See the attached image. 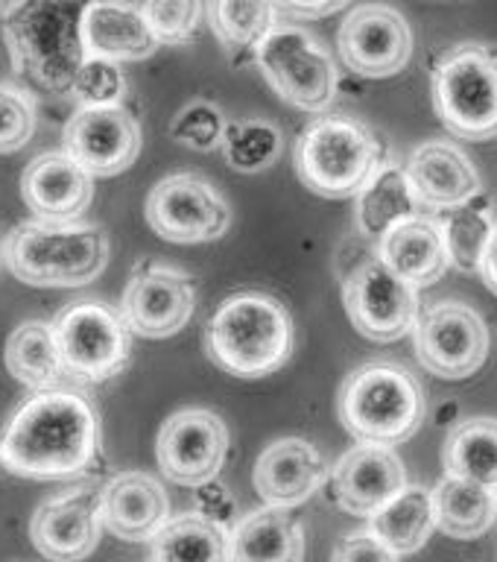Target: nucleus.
Here are the masks:
<instances>
[{"mask_svg":"<svg viewBox=\"0 0 497 562\" xmlns=\"http://www.w3.org/2000/svg\"><path fill=\"white\" fill-rule=\"evenodd\" d=\"M226 114L217 103L208 100H193L176 114L170 123V138L182 147H191L196 153H211V149L223 147L226 138Z\"/></svg>","mask_w":497,"mask_h":562,"instance_id":"obj_35","label":"nucleus"},{"mask_svg":"<svg viewBox=\"0 0 497 562\" xmlns=\"http://www.w3.org/2000/svg\"><path fill=\"white\" fill-rule=\"evenodd\" d=\"M103 527L123 542H153L170 521V498L161 481L147 472H121L100 492Z\"/></svg>","mask_w":497,"mask_h":562,"instance_id":"obj_23","label":"nucleus"},{"mask_svg":"<svg viewBox=\"0 0 497 562\" xmlns=\"http://www.w3.org/2000/svg\"><path fill=\"white\" fill-rule=\"evenodd\" d=\"M3 363L9 375L30 393L59 390L61 381H68L53 323H44V319H24L9 334L3 346Z\"/></svg>","mask_w":497,"mask_h":562,"instance_id":"obj_27","label":"nucleus"},{"mask_svg":"<svg viewBox=\"0 0 497 562\" xmlns=\"http://www.w3.org/2000/svg\"><path fill=\"white\" fill-rule=\"evenodd\" d=\"M337 47L346 68L358 77L386 79L402 74L413 56V33L407 18L386 3L354 7L340 24Z\"/></svg>","mask_w":497,"mask_h":562,"instance_id":"obj_16","label":"nucleus"},{"mask_svg":"<svg viewBox=\"0 0 497 562\" xmlns=\"http://www.w3.org/2000/svg\"><path fill=\"white\" fill-rule=\"evenodd\" d=\"M149 562H231V533L191 509L153 536Z\"/></svg>","mask_w":497,"mask_h":562,"instance_id":"obj_31","label":"nucleus"},{"mask_svg":"<svg viewBox=\"0 0 497 562\" xmlns=\"http://www.w3.org/2000/svg\"><path fill=\"white\" fill-rule=\"evenodd\" d=\"M100 439V413L86 393H33L0 428V465L26 481L91 477L103 460Z\"/></svg>","mask_w":497,"mask_h":562,"instance_id":"obj_1","label":"nucleus"},{"mask_svg":"<svg viewBox=\"0 0 497 562\" xmlns=\"http://www.w3.org/2000/svg\"><path fill=\"white\" fill-rule=\"evenodd\" d=\"M305 530L281 507H261L231 530V562H302Z\"/></svg>","mask_w":497,"mask_h":562,"instance_id":"obj_26","label":"nucleus"},{"mask_svg":"<svg viewBox=\"0 0 497 562\" xmlns=\"http://www.w3.org/2000/svg\"><path fill=\"white\" fill-rule=\"evenodd\" d=\"M0 261H3V240H0Z\"/></svg>","mask_w":497,"mask_h":562,"instance_id":"obj_44","label":"nucleus"},{"mask_svg":"<svg viewBox=\"0 0 497 562\" xmlns=\"http://www.w3.org/2000/svg\"><path fill=\"white\" fill-rule=\"evenodd\" d=\"M228 457V428L208 407H184L167 416L156 439L158 469L170 483L196 490L217 481Z\"/></svg>","mask_w":497,"mask_h":562,"instance_id":"obj_13","label":"nucleus"},{"mask_svg":"<svg viewBox=\"0 0 497 562\" xmlns=\"http://www.w3.org/2000/svg\"><path fill=\"white\" fill-rule=\"evenodd\" d=\"M445 474L497 490V419L472 416L451 425L442 448Z\"/></svg>","mask_w":497,"mask_h":562,"instance_id":"obj_32","label":"nucleus"},{"mask_svg":"<svg viewBox=\"0 0 497 562\" xmlns=\"http://www.w3.org/2000/svg\"><path fill=\"white\" fill-rule=\"evenodd\" d=\"M402 557L377 539L372 530H354V533L342 536L331 553V562H398Z\"/></svg>","mask_w":497,"mask_h":562,"instance_id":"obj_40","label":"nucleus"},{"mask_svg":"<svg viewBox=\"0 0 497 562\" xmlns=\"http://www.w3.org/2000/svg\"><path fill=\"white\" fill-rule=\"evenodd\" d=\"M196 307V288L188 272L144 261L126 281L121 314L132 334L147 340H167L191 323Z\"/></svg>","mask_w":497,"mask_h":562,"instance_id":"obj_14","label":"nucleus"},{"mask_svg":"<svg viewBox=\"0 0 497 562\" xmlns=\"http://www.w3.org/2000/svg\"><path fill=\"white\" fill-rule=\"evenodd\" d=\"M144 217L170 244H211L231 226L226 196L200 173H173L153 184Z\"/></svg>","mask_w":497,"mask_h":562,"instance_id":"obj_12","label":"nucleus"},{"mask_svg":"<svg viewBox=\"0 0 497 562\" xmlns=\"http://www.w3.org/2000/svg\"><path fill=\"white\" fill-rule=\"evenodd\" d=\"M18 3H21V0H0V18H7Z\"/></svg>","mask_w":497,"mask_h":562,"instance_id":"obj_43","label":"nucleus"},{"mask_svg":"<svg viewBox=\"0 0 497 562\" xmlns=\"http://www.w3.org/2000/svg\"><path fill=\"white\" fill-rule=\"evenodd\" d=\"M112 255L109 232L97 223L24 220L9 228L3 263L30 288H82L103 276Z\"/></svg>","mask_w":497,"mask_h":562,"instance_id":"obj_3","label":"nucleus"},{"mask_svg":"<svg viewBox=\"0 0 497 562\" xmlns=\"http://www.w3.org/2000/svg\"><path fill=\"white\" fill-rule=\"evenodd\" d=\"M375 255L404 281H410L413 288L437 284L451 267L442 228H439L437 217H428V214L404 220L395 228H389L377 240Z\"/></svg>","mask_w":497,"mask_h":562,"instance_id":"obj_24","label":"nucleus"},{"mask_svg":"<svg viewBox=\"0 0 497 562\" xmlns=\"http://www.w3.org/2000/svg\"><path fill=\"white\" fill-rule=\"evenodd\" d=\"M413 342H416V358L430 375L463 381L481 372L486 363L492 334L481 311L456 299H442L421 307L413 328Z\"/></svg>","mask_w":497,"mask_h":562,"instance_id":"obj_10","label":"nucleus"},{"mask_svg":"<svg viewBox=\"0 0 497 562\" xmlns=\"http://www.w3.org/2000/svg\"><path fill=\"white\" fill-rule=\"evenodd\" d=\"M279 15L293 18V21H316V18H328L340 12L349 0H272Z\"/></svg>","mask_w":497,"mask_h":562,"instance_id":"obj_41","label":"nucleus"},{"mask_svg":"<svg viewBox=\"0 0 497 562\" xmlns=\"http://www.w3.org/2000/svg\"><path fill=\"white\" fill-rule=\"evenodd\" d=\"M433 109L454 138H497V47L463 42L433 65Z\"/></svg>","mask_w":497,"mask_h":562,"instance_id":"obj_7","label":"nucleus"},{"mask_svg":"<svg viewBox=\"0 0 497 562\" xmlns=\"http://www.w3.org/2000/svg\"><path fill=\"white\" fill-rule=\"evenodd\" d=\"M413 193L425 211H445L463 205L483 191L481 170L454 140H425L407 158Z\"/></svg>","mask_w":497,"mask_h":562,"instance_id":"obj_21","label":"nucleus"},{"mask_svg":"<svg viewBox=\"0 0 497 562\" xmlns=\"http://www.w3.org/2000/svg\"><path fill=\"white\" fill-rule=\"evenodd\" d=\"M342 305L354 331L372 342H395L413 334L421 314L419 288L404 281L377 255L360 261L342 281Z\"/></svg>","mask_w":497,"mask_h":562,"instance_id":"obj_11","label":"nucleus"},{"mask_svg":"<svg viewBox=\"0 0 497 562\" xmlns=\"http://www.w3.org/2000/svg\"><path fill=\"white\" fill-rule=\"evenodd\" d=\"M140 126L123 105L77 109L65 123L61 149L94 179H109L129 170L140 156Z\"/></svg>","mask_w":497,"mask_h":562,"instance_id":"obj_17","label":"nucleus"},{"mask_svg":"<svg viewBox=\"0 0 497 562\" xmlns=\"http://www.w3.org/2000/svg\"><path fill=\"white\" fill-rule=\"evenodd\" d=\"M328 463L323 451L298 437L275 439L255 460L252 483L270 507H298L328 483Z\"/></svg>","mask_w":497,"mask_h":562,"instance_id":"obj_20","label":"nucleus"},{"mask_svg":"<svg viewBox=\"0 0 497 562\" xmlns=\"http://www.w3.org/2000/svg\"><path fill=\"white\" fill-rule=\"evenodd\" d=\"M35 132V100L30 91L0 82V156L18 153Z\"/></svg>","mask_w":497,"mask_h":562,"instance_id":"obj_38","label":"nucleus"},{"mask_svg":"<svg viewBox=\"0 0 497 562\" xmlns=\"http://www.w3.org/2000/svg\"><path fill=\"white\" fill-rule=\"evenodd\" d=\"M219 149L226 156V165L237 173H261L281 156V132L275 123L263 117L228 121Z\"/></svg>","mask_w":497,"mask_h":562,"instance_id":"obj_34","label":"nucleus"},{"mask_svg":"<svg viewBox=\"0 0 497 562\" xmlns=\"http://www.w3.org/2000/svg\"><path fill=\"white\" fill-rule=\"evenodd\" d=\"M369 530L384 539L398 557L421 551L430 533L437 530V509H433V490L425 486H404L395 498H389L375 516L369 518Z\"/></svg>","mask_w":497,"mask_h":562,"instance_id":"obj_29","label":"nucleus"},{"mask_svg":"<svg viewBox=\"0 0 497 562\" xmlns=\"http://www.w3.org/2000/svg\"><path fill=\"white\" fill-rule=\"evenodd\" d=\"M407 486L404 460L389 446L360 442L337 460L328 474V498L349 516L372 518Z\"/></svg>","mask_w":497,"mask_h":562,"instance_id":"obj_18","label":"nucleus"},{"mask_svg":"<svg viewBox=\"0 0 497 562\" xmlns=\"http://www.w3.org/2000/svg\"><path fill=\"white\" fill-rule=\"evenodd\" d=\"M337 413L349 437L369 446H402L428 416V393L410 369L393 360L363 363L342 381Z\"/></svg>","mask_w":497,"mask_h":562,"instance_id":"obj_4","label":"nucleus"},{"mask_svg":"<svg viewBox=\"0 0 497 562\" xmlns=\"http://www.w3.org/2000/svg\"><path fill=\"white\" fill-rule=\"evenodd\" d=\"M193 513L202 518H208V521L219 525L223 530H228V533H231L237 527V521H240V518H237V498L219 477L217 481L202 483V486L193 490Z\"/></svg>","mask_w":497,"mask_h":562,"instance_id":"obj_39","label":"nucleus"},{"mask_svg":"<svg viewBox=\"0 0 497 562\" xmlns=\"http://www.w3.org/2000/svg\"><path fill=\"white\" fill-rule=\"evenodd\" d=\"M481 279L483 284L489 288V293H495L497 296V235L495 240L489 244V249H486V255H483V261H481Z\"/></svg>","mask_w":497,"mask_h":562,"instance_id":"obj_42","label":"nucleus"},{"mask_svg":"<svg viewBox=\"0 0 497 562\" xmlns=\"http://www.w3.org/2000/svg\"><path fill=\"white\" fill-rule=\"evenodd\" d=\"M255 61L272 91L298 112L319 114L337 97V65L305 26L279 21L255 47Z\"/></svg>","mask_w":497,"mask_h":562,"instance_id":"obj_8","label":"nucleus"},{"mask_svg":"<svg viewBox=\"0 0 497 562\" xmlns=\"http://www.w3.org/2000/svg\"><path fill=\"white\" fill-rule=\"evenodd\" d=\"M205 355L217 369L235 378H267L293 355L296 328L279 299L261 290L231 293L208 316Z\"/></svg>","mask_w":497,"mask_h":562,"instance_id":"obj_2","label":"nucleus"},{"mask_svg":"<svg viewBox=\"0 0 497 562\" xmlns=\"http://www.w3.org/2000/svg\"><path fill=\"white\" fill-rule=\"evenodd\" d=\"M100 492L91 481L42 501L30 521L33 548L50 562H82L97 551L103 533Z\"/></svg>","mask_w":497,"mask_h":562,"instance_id":"obj_15","label":"nucleus"},{"mask_svg":"<svg viewBox=\"0 0 497 562\" xmlns=\"http://www.w3.org/2000/svg\"><path fill=\"white\" fill-rule=\"evenodd\" d=\"M140 9L158 44H167V47L193 42L202 21V0H144Z\"/></svg>","mask_w":497,"mask_h":562,"instance_id":"obj_36","label":"nucleus"},{"mask_svg":"<svg viewBox=\"0 0 497 562\" xmlns=\"http://www.w3.org/2000/svg\"><path fill=\"white\" fill-rule=\"evenodd\" d=\"M205 12L214 38L231 56L255 53L263 35L279 24V9L272 0H208Z\"/></svg>","mask_w":497,"mask_h":562,"instance_id":"obj_33","label":"nucleus"},{"mask_svg":"<svg viewBox=\"0 0 497 562\" xmlns=\"http://www.w3.org/2000/svg\"><path fill=\"white\" fill-rule=\"evenodd\" d=\"M495 200L489 193H477L463 205L445 209L437 214V223L445 237L448 258L451 267L463 272H477L489 244L497 235V214Z\"/></svg>","mask_w":497,"mask_h":562,"instance_id":"obj_30","label":"nucleus"},{"mask_svg":"<svg viewBox=\"0 0 497 562\" xmlns=\"http://www.w3.org/2000/svg\"><path fill=\"white\" fill-rule=\"evenodd\" d=\"M70 94L79 100V109H103V105H121L126 97V77L117 61L91 59L88 56L79 68Z\"/></svg>","mask_w":497,"mask_h":562,"instance_id":"obj_37","label":"nucleus"},{"mask_svg":"<svg viewBox=\"0 0 497 562\" xmlns=\"http://www.w3.org/2000/svg\"><path fill=\"white\" fill-rule=\"evenodd\" d=\"M61 363L70 381L103 384L132 360V331L121 311L100 299H77L53 316Z\"/></svg>","mask_w":497,"mask_h":562,"instance_id":"obj_9","label":"nucleus"},{"mask_svg":"<svg viewBox=\"0 0 497 562\" xmlns=\"http://www.w3.org/2000/svg\"><path fill=\"white\" fill-rule=\"evenodd\" d=\"M21 196L35 220L77 223L94 200V176L65 149L35 156L21 173Z\"/></svg>","mask_w":497,"mask_h":562,"instance_id":"obj_19","label":"nucleus"},{"mask_svg":"<svg viewBox=\"0 0 497 562\" xmlns=\"http://www.w3.org/2000/svg\"><path fill=\"white\" fill-rule=\"evenodd\" d=\"M437 527L456 542L481 539L497 521V490L445 474L433 490Z\"/></svg>","mask_w":497,"mask_h":562,"instance_id":"obj_28","label":"nucleus"},{"mask_svg":"<svg viewBox=\"0 0 497 562\" xmlns=\"http://www.w3.org/2000/svg\"><path fill=\"white\" fill-rule=\"evenodd\" d=\"M384 144L349 114H325L298 132L293 165L305 188L328 200H349L384 161Z\"/></svg>","mask_w":497,"mask_h":562,"instance_id":"obj_5","label":"nucleus"},{"mask_svg":"<svg viewBox=\"0 0 497 562\" xmlns=\"http://www.w3.org/2000/svg\"><path fill=\"white\" fill-rule=\"evenodd\" d=\"M3 38L12 70L53 94H68L88 59L79 21L59 0H21L3 18Z\"/></svg>","mask_w":497,"mask_h":562,"instance_id":"obj_6","label":"nucleus"},{"mask_svg":"<svg viewBox=\"0 0 497 562\" xmlns=\"http://www.w3.org/2000/svg\"><path fill=\"white\" fill-rule=\"evenodd\" d=\"M419 214L425 209L413 193L407 167L393 158H384L354 196V232L366 240H381L389 228Z\"/></svg>","mask_w":497,"mask_h":562,"instance_id":"obj_25","label":"nucleus"},{"mask_svg":"<svg viewBox=\"0 0 497 562\" xmlns=\"http://www.w3.org/2000/svg\"><path fill=\"white\" fill-rule=\"evenodd\" d=\"M79 38L86 56L117 65L149 59L161 47L144 9L129 0H88L79 12Z\"/></svg>","mask_w":497,"mask_h":562,"instance_id":"obj_22","label":"nucleus"}]
</instances>
